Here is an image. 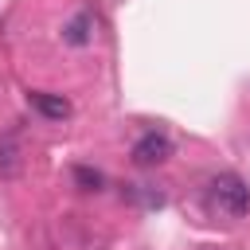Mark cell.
<instances>
[{
  "label": "cell",
  "mask_w": 250,
  "mask_h": 250,
  "mask_svg": "<svg viewBox=\"0 0 250 250\" xmlns=\"http://www.w3.org/2000/svg\"><path fill=\"white\" fill-rule=\"evenodd\" d=\"M27 102H31V109H39L43 117H51V121H66L70 113H74V105L62 98V94H47V90H31L27 94Z\"/></svg>",
  "instance_id": "277c9868"
},
{
  "label": "cell",
  "mask_w": 250,
  "mask_h": 250,
  "mask_svg": "<svg viewBox=\"0 0 250 250\" xmlns=\"http://www.w3.org/2000/svg\"><path fill=\"white\" fill-rule=\"evenodd\" d=\"M70 176H74V184L82 188V191H98L105 180H102V172H94V168H86V164H74L70 168Z\"/></svg>",
  "instance_id": "8992f818"
},
{
  "label": "cell",
  "mask_w": 250,
  "mask_h": 250,
  "mask_svg": "<svg viewBox=\"0 0 250 250\" xmlns=\"http://www.w3.org/2000/svg\"><path fill=\"white\" fill-rule=\"evenodd\" d=\"M172 156V141L164 133H145L137 145H133V164L141 168H152V164H164Z\"/></svg>",
  "instance_id": "7a4b0ae2"
},
{
  "label": "cell",
  "mask_w": 250,
  "mask_h": 250,
  "mask_svg": "<svg viewBox=\"0 0 250 250\" xmlns=\"http://www.w3.org/2000/svg\"><path fill=\"white\" fill-rule=\"evenodd\" d=\"M62 39H66L70 47H86V43L94 39V16H90V12H78V16L62 27Z\"/></svg>",
  "instance_id": "5b68a950"
},
{
  "label": "cell",
  "mask_w": 250,
  "mask_h": 250,
  "mask_svg": "<svg viewBox=\"0 0 250 250\" xmlns=\"http://www.w3.org/2000/svg\"><path fill=\"white\" fill-rule=\"evenodd\" d=\"M23 172V145L16 133H0V180H16Z\"/></svg>",
  "instance_id": "3957f363"
},
{
  "label": "cell",
  "mask_w": 250,
  "mask_h": 250,
  "mask_svg": "<svg viewBox=\"0 0 250 250\" xmlns=\"http://www.w3.org/2000/svg\"><path fill=\"white\" fill-rule=\"evenodd\" d=\"M207 207L219 211V215L238 219V215L250 211V188H246L234 172H219V176H211V184H207Z\"/></svg>",
  "instance_id": "6da1fadb"
}]
</instances>
